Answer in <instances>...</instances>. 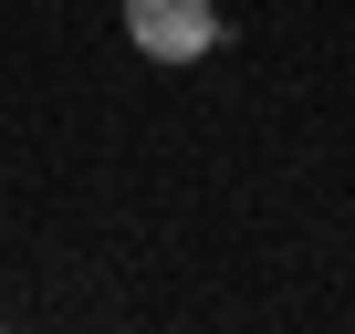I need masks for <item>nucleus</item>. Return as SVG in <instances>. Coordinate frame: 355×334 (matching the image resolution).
Wrapping results in <instances>:
<instances>
[{"instance_id": "nucleus-1", "label": "nucleus", "mask_w": 355, "mask_h": 334, "mask_svg": "<svg viewBox=\"0 0 355 334\" xmlns=\"http://www.w3.org/2000/svg\"><path fill=\"white\" fill-rule=\"evenodd\" d=\"M125 42L146 63H209L220 53V0H125Z\"/></svg>"}]
</instances>
